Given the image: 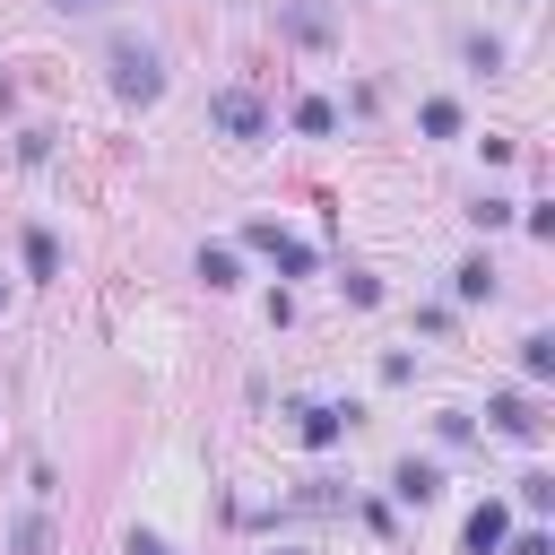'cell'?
Wrapping results in <instances>:
<instances>
[{"label": "cell", "instance_id": "ba28073f", "mask_svg": "<svg viewBox=\"0 0 555 555\" xmlns=\"http://www.w3.org/2000/svg\"><path fill=\"white\" fill-rule=\"evenodd\" d=\"M295 130H312V139L338 130V104H330V95H304V104H295Z\"/></svg>", "mask_w": 555, "mask_h": 555}, {"label": "cell", "instance_id": "277c9868", "mask_svg": "<svg viewBox=\"0 0 555 555\" xmlns=\"http://www.w3.org/2000/svg\"><path fill=\"white\" fill-rule=\"evenodd\" d=\"M503 538H512V512H503V503H477V512H468V529H460V546H468V555H494Z\"/></svg>", "mask_w": 555, "mask_h": 555}, {"label": "cell", "instance_id": "5bb4252c", "mask_svg": "<svg viewBox=\"0 0 555 555\" xmlns=\"http://www.w3.org/2000/svg\"><path fill=\"white\" fill-rule=\"evenodd\" d=\"M130 555H173V546H165L156 529H130Z\"/></svg>", "mask_w": 555, "mask_h": 555}, {"label": "cell", "instance_id": "9a60e30c", "mask_svg": "<svg viewBox=\"0 0 555 555\" xmlns=\"http://www.w3.org/2000/svg\"><path fill=\"white\" fill-rule=\"evenodd\" d=\"M512 555H546V529H520V538H512Z\"/></svg>", "mask_w": 555, "mask_h": 555}, {"label": "cell", "instance_id": "7c38bea8", "mask_svg": "<svg viewBox=\"0 0 555 555\" xmlns=\"http://www.w3.org/2000/svg\"><path fill=\"white\" fill-rule=\"evenodd\" d=\"M26 269H35V278H52V269H61V251H52V234H43V225L26 234Z\"/></svg>", "mask_w": 555, "mask_h": 555}, {"label": "cell", "instance_id": "5b68a950", "mask_svg": "<svg viewBox=\"0 0 555 555\" xmlns=\"http://www.w3.org/2000/svg\"><path fill=\"white\" fill-rule=\"evenodd\" d=\"M486 416H494V434H512V442H538V408H529L520 390H503V399H486Z\"/></svg>", "mask_w": 555, "mask_h": 555}, {"label": "cell", "instance_id": "30bf717a", "mask_svg": "<svg viewBox=\"0 0 555 555\" xmlns=\"http://www.w3.org/2000/svg\"><path fill=\"white\" fill-rule=\"evenodd\" d=\"M451 295H460V304H477V295H494V269H486V260H460V278H451Z\"/></svg>", "mask_w": 555, "mask_h": 555}, {"label": "cell", "instance_id": "52a82bcc", "mask_svg": "<svg viewBox=\"0 0 555 555\" xmlns=\"http://www.w3.org/2000/svg\"><path fill=\"white\" fill-rule=\"evenodd\" d=\"M520 373H529V382H546V373H555V338H546V330H529V338H520Z\"/></svg>", "mask_w": 555, "mask_h": 555}, {"label": "cell", "instance_id": "7a4b0ae2", "mask_svg": "<svg viewBox=\"0 0 555 555\" xmlns=\"http://www.w3.org/2000/svg\"><path fill=\"white\" fill-rule=\"evenodd\" d=\"M208 113H217V130H225V139H260V130H269V113H260V95H251V87H217V104H208Z\"/></svg>", "mask_w": 555, "mask_h": 555}, {"label": "cell", "instance_id": "8fae6325", "mask_svg": "<svg viewBox=\"0 0 555 555\" xmlns=\"http://www.w3.org/2000/svg\"><path fill=\"white\" fill-rule=\"evenodd\" d=\"M338 425H347V408H304V442H338Z\"/></svg>", "mask_w": 555, "mask_h": 555}, {"label": "cell", "instance_id": "2e32d148", "mask_svg": "<svg viewBox=\"0 0 555 555\" xmlns=\"http://www.w3.org/2000/svg\"><path fill=\"white\" fill-rule=\"evenodd\" d=\"M61 9H87V0H61Z\"/></svg>", "mask_w": 555, "mask_h": 555}, {"label": "cell", "instance_id": "6da1fadb", "mask_svg": "<svg viewBox=\"0 0 555 555\" xmlns=\"http://www.w3.org/2000/svg\"><path fill=\"white\" fill-rule=\"evenodd\" d=\"M113 87H121L130 104H156V95H165V61H156L147 43H113Z\"/></svg>", "mask_w": 555, "mask_h": 555}, {"label": "cell", "instance_id": "4fadbf2b", "mask_svg": "<svg viewBox=\"0 0 555 555\" xmlns=\"http://www.w3.org/2000/svg\"><path fill=\"white\" fill-rule=\"evenodd\" d=\"M199 278H208V286H234L243 269H234V251H199Z\"/></svg>", "mask_w": 555, "mask_h": 555}, {"label": "cell", "instance_id": "9c48e42d", "mask_svg": "<svg viewBox=\"0 0 555 555\" xmlns=\"http://www.w3.org/2000/svg\"><path fill=\"white\" fill-rule=\"evenodd\" d=\"M416 121H425V139H451V130H460V104H451V95H425Z\"/></svg>", "mask_w": 555, "mask_h": 555}, {"label": "cell", "instance_id": "8992f818", "mask_svg": "<svg viewBox=\"0 0 555 555\" xmlns=\"http://www.w3.org/2000/svg\"><path fill=\"white\" fill-rule=\"evenodd\" d=\"M390 494H399V503H434V494H442V468H434V460H399V468H390Z\"/></svg>", "mask_w": 555, "mask_h": 555}, {"label": "cell", "instance_id": "3957f363", "mask_svg": "<svg viewBox=\"0 0 555 555\" xmlns=\"http://www.w3.org/2000/svg\"><path fill=\"white\" fill-rule=\"evenodd\" d=\"M243 243H251V251H269L286 278H304V269H312V243H295V234H278V225H243Z\"/></svg>", "mask_w": 555, "mask_h": 555}]
</instances>
